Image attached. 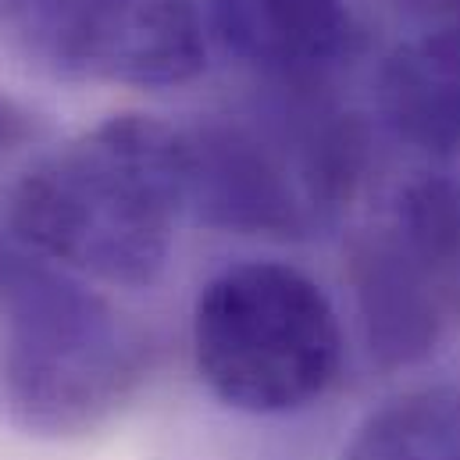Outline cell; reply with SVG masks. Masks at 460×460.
I'll return each instance as SVG.
<instances>
[{"mask_svg":"<svg viewBox=\"0 0 460 460\" xmlns=\"http://www.w3.org/2000/svg\"><path fill=\"white\" fill-rule=\"evenodd\" d=\"M150 371V340L79 275L0 229V418L32 439L108 425Z\"/></svg>","mask_w":460,"mask_h":460,"instance_id":"obj_2","label":"cell"},{"mask_svg":"<svg viewBox=\"0 0 460 460\" xmlns=\"http://www.w3.org/2000/svg\"><path fill=\"white\" fill-rule=\"evenodd\" d=\"M385 128L411 150L460 164V18L400 40L375 86Z\"/></svg>","mask_w":460,"mask_h":460,"instance_id":"obj_8","label":"cell"},{"mask_svg":"<svg viewBox=\"0 0 460 460\" xmlns=\"http://www.w3.org/2000/svg\"><path fill=\"white\" fill-rule=\"evenodd\" d=\"M186 211L182 128L115 115L22 175L7 232L79 279L143 289L161 279Z\"/></svg>","mask_w":460,"mask_h":460,"instance_id":"obj_1","label":"cell"},{"mask_svg":"<svg viewBox=\"0 0 460 460\" xmlns=\"http://www.w3.org/2000/svg\"><path fill=\"white\" fill-rule=\"evenodd\" d=\"M349 286L371 357L407 367L436 353L460 318V179H407L353 239Z\"/></svg>","mask_w":460,"mask_h":460,"instance_id":"obj_5","label":"cell"},{"mask_svg":"<svg viewBox=\"0 0 460 460\" xmlns=\"http://www.w3.org/2000/svg\"><path fill=\"white\" fill-rule=\"evenodd\" d=\"M340 460H460V385H418L375 407Z\"/></svg>","mask_w":460,"mask_h":460,"instance_id":"obj_9","label":"cell"},{"mask_svg":"<svg viewBox=\"0 0 460 460\" xmlns=\"http://www.w3.org/2000/svg\"><path fill=\"white\" fill-rule=\"evenodd\" d=\"M0 32L68 79L164 90L208 65L204 25L190 0H0Z\"/></svg>","mask_w":460,"mask_h":460,"instance_id":"obj_6","label":"cell"},{"mask_svg":"<svg viewBox=\"0 0 460 460\" xmlns=\"http://www.w3.org/2000/svg\"><path fill=\"white\" fill-rule=\"evenodd\" d=\"M396 7L403 14V22L411 25V32L436 29V25L460 18V0H396Z\"/></svg>","mask_w":460,"mask_h":460,"instance_id":"obj_11","label":"cell"},{"mask_svg":"<svg viewBox=\"0 0 460 460\" xmlns=\"http://www.w3.org/2000/svg\"><path fill=\"white\" fill-rule=\"evenodd\" d=\"M222 40L282 83H314L357 50V0H215Z\"/></svg>","mask_w":460,"mask_h":460,"instance_id":"obj_7","label":"cell"},{"mask_svg":"<svg viewBox=\"0 0 460 460\" xmlns=\"http://www.w3.org/2000/svg\"><path fill=\"white\" fill-rule=\"evenodd\" d=\"M36 136H40L36 115H29L22 104H14L11 97L0 93V154L18 150V146H25Z\"/></svg>","mask_w":460,"mask_h":460,"instance_id":"obj_10","label":"cell"},{"mask_svg":"<svg viewBox=\"0 0 460 460\" xmlns=\"http://www.w3.org/2000/svg\"><path fill=\"white\" fill-rule=\"evenodd\" d=\"M190 215L211 229L304 239L353 197L367 143L349 115L264 128L204 121L182 128Z\"/></svg>","mask_w":460,"mask_h":460,"instance_id":"obj_4","label":"cell"},{"mask_svg":"<svg viewBox=\"0 0 460 460\" xmlns=\"http://www.w3.org/2000/svg\"><path fill=\"white\" fill-rule=\"evenodd\" d=\"M200 382L229 411L282 418L314 407L343 371V325L329 293L293 264L243 261L193 304Z\"/></svg>","mask_w":460,"mask_h":460,"instance_id":"obj_3","label":"cell"}]
</instances>
